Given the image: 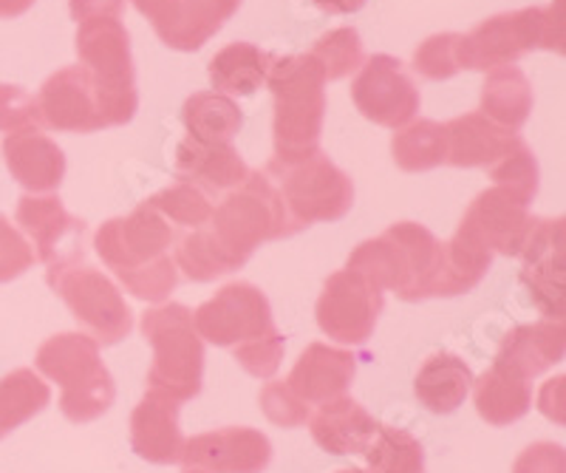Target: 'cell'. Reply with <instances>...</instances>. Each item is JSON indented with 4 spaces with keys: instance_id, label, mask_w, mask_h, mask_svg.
Masks as SVG:
<instances>
[{
    "instance_id": "f546056e",
    "label": "cell",
    "mask_w": 566,
    "mask_h": 473,
    "mask_svg": "<svg viewBox=\"0 0 566 473\" xmlns=\"http://www.w3.org/2000/svg\"><path fill=\"white\" fill-rule=\"evenodd\" d=\"M261 406L270 414L272 422H281V425H301L306 422V414H310V406L303 400H297L286 382H270L261 395Z\"/></svg>"
},
{
    "instance_id": "7402d4cb",
    "label": "cell",
    "mask_w": 566,
    "mask_h": 473,
    "mask_svg": "<svg viewBox=\"0 0 566 473\" xmlns=\"http://www.w3.org/2000/svg\"><path fill=\"white\" fill-rule=\"evenodd\" d=\"M179 170L181 176L199 179L205 188L216 190V193L247 179V168L235 156V150L221 148V145H207V148H201L199 143L193 148L185 145L179 154Z\"/></svg>"
},
{
    "instance_id": "e0dca14e",
    "label": "cell",
    "mask_w": 566,
    "mask_h": 473,
    "mask_svg": "<svg viewBox=\"0 0 566 473\" xmlns=\"http://www.w3.org/2000/svg\"><path fill=\"white\" fill-rule=\"evenodd\" d=\"M134 448L150 462H176L181 456V434L176 422V400L150 391L134 411Z\"/></svg>"
},
{
    "instance_id": "7c38bea8",
    "label": "cell",
    "mask_w": 566,
    "mask_h": 473,
    "mask_svg": "<svg viewBox=\"0 0 566 473\" xmlns=\"http://www.w3.org/2000/svg\"><path fill=\"white\" fill-rule=\"evenodd\" d=\"M187 467L205 473H261L272 456L270 440L252 428H227L181 448Z\"/></svg>"
},
{
    "instance_id": "5b68a950",
    "label": "cell",
    "mask_w": 566,
    "mask_h": 473,
    "mask_svg": "<svg viewBox=\"0 0 566 473\" xmlns=\"http://www.w3.org/2000/svg\"><path fill=\"white\" fill-rule=\"evenodd\" d=\"M323 74L315 60H286L272 74L277 97V159H310L321 128Z\"/></svg>"
},
{
    "instance_id": "4316f807",
    "label": "cell",
    "mask_w": 566,
    "mask_h": 473,
    "mask_svg": "<svg viewBox=\"0 0 566 473\" xmlns=\"http://www.w3.org/2000/svg\"><path fill=\"white\" fill-rule=\"evenodd\" d=\"M453 139L451 162L453 165H488L502 154V139L495 137V130L484 128L479 117L459 119L448 128Z\"/></svg>"
},
{
    "instance_id": "277c9868",
    "label": "cell",
    "mask_w": 566,
    "mask_h": 473,
    "mask_svg": "<svg viewBox=\"0 0 566 473\" xmlns=\"http://www.w3.org/2000/svg\"><path fill=\"white\" fill-rule=\"evenodd\" d=\"M38 369L63 386L65 417L88 422L105 414L114 400V382L99 364L97 340L85 335H57L45 340L38 351Z\"/></svg>"
},
{
    "instance_id": "603a6c76",
    "label": "cell",
    "mask_w": 566,
    "mask_h": 473,
    "mask_svg": "<svg viewBox=\"0 0 566 473\" xmlns=\"http://www.w3.org/2000/svg\"><path fill=\"white\" fill-rule=\"evenodd\" d=\"M49 402V386L29 369H18L0 380V437L38 414Z\"/></svg>"
},
{
    "instance_id": "ffe728a7",
    "label": "cell",
    "mask_w": 566,
    "mask_h": 473,
    "mask_svg": "<svg viewBox=\"0 0 566 473\" xmlns=\"http://www.w3.org/2000/svg\"><path fill=\"white\" fill-rule=\"evenodd\" d=\"M533 402L530 380L504 364H493L476 386V409L493 425H507L524 417Z\"/></svg>"
},
{
    "instance_id": "8992f818",
    "label": "cell",
    "mask_w": 566,
    "mask_h": 473,
    "mask_svg": "<svg viewBox=\"0 0 566 473\" xmlns=\"http://www.w3.org/2000/svg\"><path fill=\"white\" fill-rule=\"evenodd\" d=\"M193 326L201 337L216 346H232L235 351L264 344L277 337L272 324L270 301L252 284H230L199 306Z\"/></svg>"
},
{
    "instance_id": "ac0fdd59",
    "label": "cell",
    "mask_w": 566,
    "mask_h": 473,
    "mask_svg": "<svg viewBox=\"0 0 566 473\" xmlns=\"http://www.w3.org/2000/svg\"><path fill=\"white\" fill-rule=\"evenodd\" d=\"M564 357V320L518 326L502 344L495 364L515 369L522 377H535Z\"/></svg>"
},
{
    "instance_id": "1f68e13d",
    "label": "cell",
    "mask_w": 566,
    "mask_h": 473,
    "mask_svg": "<svg viewBox=\"0 0 566 473\" xmlns=\"http://www.w3.org/2000/svg\"><path fill=\"white\" fill-rule=\"evenodd\" d=\"M317 52L335 54V60L326 63L328 77H343L348 69L360 63V43H357V34L354 32H335L332 38L323 40V46Z\"/></svg>"
},
{
    "instance_id": "83f0119b",
    "label": "cell",
    "mask_w": 566,
    "mask_h": 473,
    "mask_svg": "<svg viewBox=\"0 0 566 473\" xmlns=\"http://www.w3.org/2000/svg\"><path fill=\"white\" fill-rule=\"evenodd\" d=\"M394 154L406 170L433 168L444 159V130L433 123L413 125L402 137L394 139Z\"/></svg>"
},
{
    "instance_id": "836d02e7",
    "label": "cell",
    "mask_w": 566,
    "mask_h": 473,
    "mask_svg": "<svg viewBox=\"0 0 566 473\" xmlns=\"http://www.w3.org/2000/svg\"><path fill=\"white\" fill-rule=\"evenodd\" d=\"M515 473H564V451L553 442L527 448L522 460L515 462Z\"/></svg>"
},
{
    "instance_id": "d6986e66",
    "label": "cell",
    "mask_w": 566,
    "mask_h": 473,
    "mask_svg": "<svg viewBox=\"0 0 566 473\" xmlns=\"http://www.w3.org/2000/svg\"><path fill=\"white\" fill-rule=\"evenodd\" d=\"M7 165L20 185L29 190H52L63 179V154L57 145H52L45 137L27 130V134H12L3 145Z\"/></svg>"
},
{
    "instance_id": "8d00e7d4",
    "label": "cell",
    "mask_w": 566,
    "mask_h": 473,
    "mask_svg": "<svg viewBox=\"0 0 566 473\" xmlns=\"http://www.w3.org/2000/svg\"><path fill=\"white\" fill-rule=\"evenodd\" d=\"M187 473H205V471H196V467H187Z\"/></svg>"
},
{
    "instance_id": "ba28073f",
    "label": "cell",
    "mask_w": 566,
    "mask_h": 473,
    "mask_svg": "<svg viewBox=\"0 0 566 473\" xmlns=\"http://www.w3.org/2000/svg\"><path fill=\"white\" fill-rule=\"evenodd\" d=\"M382 312V290L357 270H340L326 281L317 301V324L340 344H363Z\"/></svg>"
},
{
    "instance_id": "44dd1931",
    "label": "cell",
    "mask_w": 566,
    "mask_h": 473,
    "mask_svg": "<svg viewBox=\"0 0 566 473\" xmlns=\"http://www.w3.org/2000/svg\"><path fill=\"white\" fill-rule=\"evenodd\" d=\"M473 375L457 355H433L417 375V397L437 414H451L468 397Z\"/></svg>"
},
{
    "instance_id": "9c48e42d",
    "label": "cell",
    "mask_w": 566,
    "mask_h": 473,
    "mask_svg": "<svg viewBox=\"0 0 566 473\" xmlns=\"http://www.w3.org/2000/svg\"><path fill=\"white\" fill-rule=\"evenodd\" d=\"M352 185L326 159H312L301 170L286 176L283 199L292 210L295 230L312 221H337L352 208Z\"/></svg>"
},
{
    "instance_id": "52a82bcc",
    "label": "cell",
    "mask_w": 566,
    "mask_h": 473,
    "mask_svg": "<svg viewBox=\"0 0 566 473\" xmlns=\"http://www.w3.org/2000/svg\"><path fill=\"white\" fill-rule=\"evenodd\" d=\"M49 284L60 292V298L69 304L74 318L103 344H116L130 332L134 320H130L128 304L94 266L69 264L49 270Z\"/></svg>"
},
{
    "instance_id": "d590c367",
    "label": "cell",
    "mask_w": 566,
    "mask_h": 473,
    "mask_svg": "<svg viewBox=\"0 0 566 473\" xmlns=\"http://www.w3.org/2000/svg\"><path fill=\"white\" fill-rule=\"evenodd\" d=\"M337 473H363V471H354V467H346V471H337Z\"/></svg>"
},
{
    "instance_id": "7a4b0ae2",
    "label": "cell",
    "mask_w": 566,
    "mask_h": 473,
    "mask_svg": "<svg viewBox=\"0 0 566 473\" xmlns=\"http://www.w3.org/2000/svg\"><path fill=\"white\" fill-rule=\"evenodd\" d=\"M174 230L154 204H142L128 219H114L97 233V253L136 298L161 301L176 286L168 255Z\"/></svg>"
},
{
    "instance_id": "f1b7e54d",
    "label": "cell",
    "mask_w": 566,
    "mask_h": 473,
    "mask_svg": "<svg viewBox=\"0 0 566 473\" xmlns=\"http://www.w3.org/2000/svg\"><path fill=\"white\" fill-rule=\"evenodd\" d=\"M150 204H154L159 213H168V219L176 221V224H185V228L193 230L201 228V224L212 216V208L207 204L205 196L196 188H187V185H176V188L154 196Z\"/></svg>"
},
{
    "instance_id": "6da1fadb",
    "label": "cell",
    "mask_w": 566,
    "mask_h": 473,
    "mask_svg": "<svg viewBox=\"0 0 566 473\" xmlns=\"http://www.w3.org/2000/svg\"><path fill=\"white\" fill-rule=\"evenodd\" d=\"M292 233L286 228V208L272 185L261 176H250L244 188L227 196L212 210L210 224H201L185 235L176 250V261L193 281H212L239 270L261 241Z\"/></svg>"
},
{
    "instance_id": "d6a6232c",
    "label": "cell",
    "mask_w": 566,
    "mask_h": 473,
    "mask_svg": "<svg viewBox=\"0 0 566 473\" xmlns=\"http://www.w3.org/2000/svg\"><path fill=\"white\" fill-rule=\"evenodd\" d=\"M29 123H38V114L27 94L12 85H0V128L12 130Z\"/></svg>"
},
{
    "instance_id": "3957f363",
    "label": "cell",
    "mask_w": 566,
    "mask_h": 473,
    "mask_svg": "<svg viewBox=\"0 0 566 473\" xmlns=\"http://www.w3.org/2000/svg\"><path fill=\"white\" fill-rule=\"evenodd\" d=\"M142 332L154 346V366H150L154 395L170 400L199 395L205 351L193 326V312L181 304L156 306L142 320Z\"/></svg>"
},
{
    "instance_id": "8fae6325",
    "label": "cell",
    "mask_w": 566,
    "mask_h": 473,
    "mask_svg": "<svg viewBox=\"0 0 566 473\" xmlns=\"http://www.w3.org/2000/svg\"><path fill=\"white\" fill-rule=\"evenodd\" d=\"M533 219L527 201L507 188H495L479 196L462 221V230L479 241L488 253L518 255L527 241Z\"/></svg>"
},
{
    "instance_id": "5bb4252c",
    "label": "cell",
    "mask_w": 566,
    "mask_h": 473,
    "mask_svg": "<svg viewBox=\"0 0 566 473\" xmlns=\"http://www.w3.org/2000/svg\"><path fill=\"white\" fill-rule=\"evenodd\" d=\"M354 99L368 119L382 125L406 123L417 111V92L391 57L371 60L354 85Z\"/></svg>"
},
{
    "instance_id": "cb8c5ba5",
    "label": "cell",
    "mask_w": 566,
    "mask_h": 473,
    "mask_svg": "<svg viewBox=\"0 0 566 473\" xmlns=\"http://www.w3.org/2000/svg\"><path fill=\"white\" fill-rule=\"evenodd\" d=\"M366 454L368 473H422V448L411 434L397 428H377Z\"/></svg>"
},
{
    "instance_id": "4dcf8cb0",
    "label": "cell",
    "mask_w": 566,
    "mask_h": 473,
    "mask_svg": "<svg viewBox=\"0 0 566 473\" xmlns=\"http://www.w3.org/2000/svg\"><path fill=\"white\" fill-rule=\"evenodd\" d=\"M34 261L32 246L14 233V228L0 216V281L18 278Z\"/></svg>"
},
{
    "instance_id": "d4e9b609",
    "label": "cell",
    "mask_w": 566,
    "mask_h": 473,
    "mask_svg": "<svg viewBox=\"0 0 566 473\" xmlns=\"http://www.w3.org/2000/svg\"><path fill=\"white\" fill-rule=\"evenodd\" d=\"M187 125L199 145H224L239 130V108L224 97H196L187 103Z\"/></svg>"
},
{
    "instance_id": "9a60e30c",
    "label": "cell",
    "mask_w": 566,
    "mask_h": 473,
    "mask_svg": "<svg viewBox=\"0 0 566 473\" xmlns=\"http://www.w3.org/2000/svg\"><path fill=\"white\" fill-rule=\"evenodd\" d=\"M354 377V357L348 351L328 349L323 344H312L303 351L297 366L292 369L286 389L303 400L310 402H328L337 395L346 391V386Z\"/></svg>"
},
{
    "instance_id": "484cf974",
    "label": "cell",
    "mask_w": 566,
    "mask_h": 473,
    "mask_svg": "<svg viewBox=\"0 0 566 473\" xmlns=\"http://www.w3.org/2000/svg\"><path fill=\"white\" fill-rule=\"evenodd\" d=\"M266 57L252 46H232L212 60V83L227 92L252 94L264 80Z\"/></svg>"
},
{
    "instance_id": "2e32d148",
    "label": "cell",
    "mask_w": 566,
    "mask_h": 473,
    "mask_svg": "<svg viewBox=\"0 0 566 473\" xmlns=\"http://www.w3.org/2000/svg\"><path fill=\"white\" fill-rule=\"evenodd\" d=\"M377 422L360 409V402L337 397L323 402L312 420V434L332 454H363L377 434Z\"/></svg>"
},
{
    "instance_id": "30bf717a",
    "label": "cell",
    "mask_w": 566,
    "mask_h": 473,
    "mask_svg": "<svg viewBox=\"0 0 566 473\" xmlns=\"http://www.w3.org/2000/svg\"><path fill=\"white\" fill-rule=\"evenodd\" d=\"M522 281L544 315L564 320V219L533 221L524 241Z\"/></svg>"
},
{
    "instance_id": "e575fe53",
    "label": "cell",
    "mask_w": 566,
    "mask_h": 473,
    "mask_svg": "<svg viewBox=\"0 0 566 473\" xmlns=\"http://www.w3.org/2000/svg\"><path fill=\"white\" fill-rule=\"evenodd\" d=\"M321 7L335 9V12H352V9L363 7V0H317Z\"/></svg>"
},
{
    "instance_id": "4fadbf2b",
    "label": "cell",
    "mask_w": 566,
    "mask_h": 473,
    "mask_svg": "<svg viewBox=\"0 0 566 473\" xmlns=\"http://www.w3.org/2000/svg\"><path fill=\"white\" fill-rule=\"evenodd\" d=\"M18 224L32 235L34 246H38V259L45 261L49 270L77 264L83 259V255L69 253L63 244H69L71 250H83L85 224L65 213L57 196H45V199L27 196V199H20Z\"/></svg>"
}]
</instances>
